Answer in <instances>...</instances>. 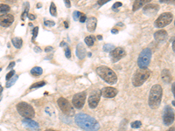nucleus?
Segmentation results:
<instances>
[{
  "label": "nucleus",
  "mask_w": 175,
  "mask_h": 131,
  "mask_svg": "<svg viewBox=\"0 0 175 131\" xmlns=\"http://www.w3.org/2000/svg\"><path fill=\"white\" fill-rule=\"evenodd\" d=\"M75 122L78 126L86 131H98L100 124L93 117L84 113H79L75 117Z\"/></svg>",
  "instance_id": "f257e3e1"
},
{
  "label": "nucleus",
  "mask_w": 175,
  "mask_h": 131,
  "mask_svg": "<svg viewBox=\"0 0 175 131\" xmlns=\"http://www.w3.org/2000/svg\"><path fill=\"white\" fill-rule=\"evenodd\" d=\"M162 94H163V90L160 85L156 84L151 88L150 94H149V100H148V104L151 109H156L160 106Z\"/></svg>",
  "instance_id": "f03ea898"
},
{
  "label": "nucleus",
  "mask_w": 175,
  "mask_h": 131,
  "mask_svg": "<svg viewBox=\"0 0 175 131\" xmlns=\"http://www.w3.org/2000/svg\"><path fill=\"white\" fill-rule=\"evenodd\" d=\"M97 75L107 83L113 85L117 83V76L114 73V71L110 68H109L106 66H101L97 68Z\"/></svg>",
  "instance_id": "7ed1b4c3"
},
{
  "label": "nucleus",
  "mask_w": 175,
  "mask_h": 131,
  "mask_svg": "<svg viewBox=\"0 0 175 131\" xmlns=\"http://www.w3.org/2000/svg\"><path fill=\"white\" fill-rule=\"evenodd\" d=\"M151 71L148 68H139L132 77V84L134 87L142 86L149 78Z\"/></svg>",
  "instance_id": "20e7f679"
},
{
  "label": "nucleus",
  "mask_w": 175,
  "mask_h": 131,
  "mask_svg": "<svg viewBox=\"0 0 175 131\" xmlns=\"http://www.w3.org/2000/svg\"><path fill=\"white\" fill-rule=\"evenodd\" d=\"M17 110L20 113V115L25 118L32 119L35 115V111L33 108L26 102H20L17 105Z\"/></svg>",
  "instance_id": "39448f33"
},
{
  "label": "nucleus",
  "mask_w": 175,
  "mask_h": 131,
  "mask_svg": "<svg viewBox=\"0 0 175 131\" xmlns=\"http://www.w3.org/2000/svg\"><path fill=\"white\" fill-rule=\"evenodd\" d=\"M152 59V51L150 48L144 49L139 54L137 59V65L140 68H147L151 62Z\"/></svg>",
  "instance_id": "423d86ee"
},
{
  "label": "nucleus",
  "mask_w": 175,
  "mask_h": 131,
  "mask_svg": "<svg viewBox=\"0 0 175 131\" xmlns=\"http://www.w3.org/2000/svg\"><path fill=\"white\" fill-rule=\"evenodd\" d=\"M173 19H174V16L172 13L165 12L156 19L155 26L158 28H163V27L168 25L169 24H171Z\"/></svg>",
  "instance_id": "0eeeda50"
},
{
  "label": "nucleus",
  "mask_w": 175,
  "mask_h": 131,
  "mask_svg": "<svg viewBox=\"0 0 175 131\" xmlns=\"http://www.w3.org/2000/svg\"><path fill=\"white\" fill-rule=\"evenodd\" d=\"M57 103H58L59 107L60 108L61 111L64 113L65 114L71 116V115H73L75 114L74 109L72 108V106L70 105L68 101L66 100L65 98H63V97L59 98L58 101H57Z\"/></svg>",
  "instance_id": "6e6552de"
},
{
  "label": "nucleus",
  "mask_w": 175,
  "mask_h": 131,
  "mask_svg": "<svg viewBox=\"0 0 175 131\" xmlns=\"http://www.w3.org/2000/svg\"><path fill=\"white\" fill-rule=\"evenodd\" d=\"M86 98H87L86 92H81V93L75 94L74 97H73V101H72L74 107L78 109L83 108V106L85 104Z\"/></svg>",
  "instance_id": "1a4fd4ad"
},
{
  "label": "nucleus",
  "mask_w": 175,
  "mask_h": 131,
  "mask_svg": "<svg viewBox=\"0 0 175 131\" xmlns=\"http://www.w3.org/2000/svg\"><path fill=\"white\" fill-rule=\"evenodd\" d=\"M163 121H164V124L166 126H170L174 121V111L169 106H166L165 108Z\"/></svg>",
  "instance_id": "9d476101"
},
{
  "label": "nucleus",
  "mask_w": 175,
  "mask_h": 131,
  "mask_svg": "<svg viewBox=\"0 0 175 131\" xmlns=\"http://www.w3.org/2000/svg\"><path fill=\"white\" fill-rule=\"evenodd\" d=\"M100 99H101V91L100 90L93 91L89 95V99H88L89 108L90 109H96L97 107Z\"/></svg>",
  "instance_id": "9b49d317"
},
{
  "label": "nucleus",
  "mask_w": 175,
  "mask_h": 131,
  "mask_svg": "<svg viewBox=\"0 0 175 131\" xmlns=\"http://www.w3.org/2000/svg\"><path fill=\"white\" fill-rule=\"evenodd\" d=\"M125 55V51L123 48L122 47H117L114 48L111 52H110V56L112 59L113 62H117L119 61Z\"/></svg>",
  "instance_id": "f8f14e48"
},
{
  "label": "nucleus",
  "mask_w": 175,
  "mask_h": 131,
  "mask_svg": "<svg viewBox=\"0 0 175 131\" xmlns=\"http://www.w3.org/2000/svg\"><path fill=\"white\" fill-rule=\"evenodd\" d=\"M14 21V17L12 14L0 15V25L3 27H9Z\"/></svg>",
  "instance_id": "ddd939ff"
},
{
  "label": "nucleus",
  "mask_w": 175,
  "mask_h": 131,
  "mask_svg": "<svg viewBox=\"0 0 175 131\" xmlns=\"http://www.w3.org/2000/svg\"><path fill=\"white\" fill-rule=\"evenodd\" d=\"M159 11V6L155 4H149L144 7V13L147 16H152L156 14Z\"/></svg>",
  "instance_id": "4468645a"
},
{
  "label": "nucleus",
  "mask_w": 175,
  "mask_h": 131,
  "mask_svg": "<svg viewBox=\"0 0 175 131\" xmlns=\"http://www.w3.org/2000/svg\"><path fill=\"white\" fill-rule=\"evenodd\" d=\"M118 93V90L114 88H104L101 90V95L105 98H113Z\"/></svg>",
  "instance_id": "2eb2a0df"
},
{
  "label": "nucleus",
  "mask_w": 175,
  "mask_h": 131,
  "mask_svg": "<svg viewBox=\"0 0 175 131\" xmlns=\"http://www.w3.org/2000/svg\"><path fill=\"white\" fill-rule=\"evenodd\" d=\"M86 23H87V29H88L89 32L92 33L96 30L97 25V19H96L95 17L89 18L88 20L86 21Z\"/></svg>",
  "instance_id": "dca6fc26"
},
{
  "label": "nucleus",
  "mask_w": 175,
  "mask_h": 131,
  "mask_svg": "<svg viewBox=\"0 0 175 131\" xmlns=\"http://www.w3.org/2000/svg\"><path fill=\"white\" fill-rule=\"evenodd\" d=\"M23 124L25 126V127H27V128H29V129H33V130H38L39 129V123L37 122H35V121H33V120H32V119H29V118H25L24 120H23Z\"/></svg>",
  "instance_id": "f3484780"
},
{
  "label": "nucleus",
  "mask_w": 175,
  "mask_h": 131,
  "mask_svg": "<svg viewBox=\"0 0 175 131\" xmlns=\"http://www.w3.org/2000/svg\"><path fill=\"white\" fill-rule=\"evenodd\" d=\"M76 55L80 59H84L85 56H86V49L84 47V46L80 43L77 45V47H76Z\"/></svg>",
  "instance_id": "a211bd4d"
},
{
  "label": "nucleus",
  "mask_w": 175,
  "mask_h": 131,
  "mask_svg": "<svg viewBox=\"0 0 175 131\" xmlns=\"http://www.w3.org/2000/svg\"><path fill=\"white\" fill-rule=\"evenodd\" d=\"M154 38L158 41H163L167 38V33L165 30H159L154 33Z\"/></svg>",
  "instance_id": "6ab92c4d"
},
{
  "label": "nucleus",
  "mask_w": 175,
  "mask_h": 131,
  "mask_svg": "<svg viewBox=\"0 0 175 131\" xmlns=\"http://www.w3.org/2000/svg\"><path fill=\"white\" fill-rule=\"evenodd\" d=\"M151 2V0H135L134 4H133V7L132 10L133 12H136L138 9H140L141 7H143L145 4Z\"/></svg>",
  "instance_id": "aec40b11"
},
{
  "label": "nucleus",
  "mask_w": 175,
  "mask_h": 131,
  "mask_svg": "<svg viewBox=\"0 0 175 131\" xmlns=\"http://www.w3.org/2000/svg\"><path fill=\"white\" fill-rule=\"evenodd\" d=\"M162 80L165 82H166V83H169L172 80V75L170 74L169 70H167V69L163 70V72H162Z\"/></svg>",
  "instance_id": "412c9836"
},
{
  "label": "nucleus",
  "mask_w": 175,
  "mask_h": 131,
  "mask_svg": "<svg viewBox=\"0 0 175 131\" xmlns=\"http://www.w3.org/2000/svg\"><path fill=\"white\" fill-rule=\"evenodd\" d=\"M12 45L16 48H18V49L21 48V46L23 45V40H22L21 38H13L12 40Z\"/></svg>",
  "instance_id": "4be33fe9"
},
{
  "label": "nucleus",
  "mask_w": 175,
  "mask_h": 131,
  "mask_svg": "<svg viewBox=\"0 0 175 131\" xmlns=\"http://www.w3.org/2000/svg\"><path fill=\"white\" fill-rule=\"evenodd\" d=\"M43 73V69L39 67H35L31 70V74L33 76H40Z\"/></svg>",
  "instance_id": "5701e85b"
},
{
  "label": "nucleus",
  "mask_w": 175,
  "mask_h": 131,
  "mask_svg": "<svg viewBox=\"0 0 175 131\" xmlns=\"http://www.w3.org/2000/svg\"><path fill=\"white\" fill-rule=\"evenodd\" d=\"M95 39H96V38L94 37V36H88V37L85 38V43L89 46V47H91L93 45H94V42H95Z\"/></svg>",
  "instance_id": "b1692460"
},
{
  "label": "nucleus",
  "mask_w": 175,
  "mask_h": 131,
  "mask_svg": "<svg viewBox=\"0 0 175 131\" xmlns=\"http://www.w3.org/2000/svg\"><path fill=\"white\" fill-rule=\"evenodd\" d=\"M19 79V76L18 75H16V76H14L13 78H11L9 80H7V83H6V85H5V87L7 88H11L16 81H17V80Z\"/></svg>",
  "instance_id": "393cba45"
},
{
  "label": "nucleus",
  "mask_w": 175,
  "mask_h": 131,
  "mask_svg": "<svg viewBox=\"0 0 175 131\" xmlns=\"http://www.w3.org/2000/svg\"><path fill=\"white\" fill-rule=\"evenodd\" d=\"M10 11V6L8 4H0V14H4L5 12Z\"/></svg>",
  "instance_id": "a878e982"
},
{
  "label": "nucleus",
  "mask_w": 175,
  "mask_h": 131,
  "mask_svg": "<svg viewBox=\"0 0 175 131\" xmlns=\"http://www.w3.org/2000/svg\"><path fill=\"white\" fill-rule=\"evenodd\" d=\"M50 13L54 17H56L57 16V11H56V6H55L54 3H51V5H50Z\"/></svg>",
  "instance_id": "bb28decb"
},
{
  "label": "nucleus",
  "mask_w": 175,
  "mask_h": 131,
  "mask_svg": "<svg viewBox=\"0 0 175 131\" xmlns=\"http://www.w3.org/2000/svg\"><path fill=\"white\" fill-rule=\"evenodd\" d=\"M45 85H46V82L45 81H39V82H37V83L32 85L31 88H30V89L31 90L32 89H36V88H41V87H44Z\"/></svg>",
  "instance_id": "cd10ccee"
},
{
  "label": "nucleus",
  "mask_w": 175,
  "mask_h": 131,
  "mask_svg": "<svg viewBox=\"0 0 175 131\" xmlns=\"http://www.w3.org/2000/svg\"><path fill=\"white\" fill-rule=\"evenodd\" d=\"M114 48H116L113 45H109V44H107V45H104V46H103V51L104 52H111Z\"/></svg>",
  "instance_id": "c85d7f7f"
},
{
  "label": "nucleus",
  "mask_w": 175,
  "mask_h": 131,
  "mask_svg": "<svg viewBox=\"0 0 175 131\" xmlns=\"http://www.w3.org/2000/svg\"><path fill=\"white\" fill-rule=\"evenodd\" d=\"M141 126H142V123H141L140 121H135V122H133L131 124V127L132 129H139Z\"/></svg>",
  "instance_id": "c756f323"
},
{
  "label": "nucleus",
  "mask_w": 175,
  "mask_h": 131,
  "mask_svg": "<svg viewBox=\"0 0 175 131\" xmlns=\"http://www.w3.org/2000/svg\"><path fill=\"white\" fill-rule=\"evenodd\" d=\"M25 12L24 13L22 14V19H25V18L28 15V10H29V4L28 3H25Z\"/></svg>",
  "instance_id": "7c9ffc66"
},
{
  "label": "nucleus",
  "mask_w": 175,
  "mask_h": 131,
  "mask_svg": "<svg viewBox=\"0 0 175 131\" xmlns=\"http://www.w3.org/2000/svg\"><path fill=\"white\" fill-rule=\"evenodd\" d=\"M44 24H45L46 26H54L55 25V23L54 21H51V20H45Z\"/></svg>",
  "instance_id": "2f4dec72"
},
{
  "label": "nucleus",
  "mask_w": 175,
  "mask_h": 131,
  "mask_svg": "<svg viewBox=\"0 0 175 131\" xmlns=\"http://www.w3.org/2000/svg\"><path fill=\"white\" fill-rule=\"evenodd\" d=\"M38 32H39V27H38V26L34 27L33 30V38H35L37 37Z\"/></svg>",
  "instance_id": "473e14b6"
},
{
  "label": "nucleus",
  "mask_w": 175,
  "mask_h": 131,
  "mask_svg": "<svg viewBox=\"0 0 175 131\" xmlns=\"http://www.w3.org/2000/svg\"><path fill=\"white\" fill-rule=\"evenodd\" d=\"M80 15H81V12H75L74 14H73V18L76 21H78L79 20V18H80Z\"/></svg>",
  "instance_id": "72a5a7b5"
},
{
  "label": "nucleus",
  "mask_w": 175,
  "mask_h": 131,
  "mask_svg": "<svg viewBox=\"0 0 175 131\" xmlns=\"http://www.w3.org/2000/svg\"><path fill=\"white\" fill-rule=\"evenodd\" d=\"M86 19H87V17L85 16V14H83V13H81V15H80V18H79V20H80L81 23H84V22L86 21Z\"/></svg>",
  "instance_id": "f704fd0d"
},
{
  "label": "nucleus",
  "mask_w": 175,
  "mask_h": 131,
  "mask_svg": "<svg viewBox=\"0 0 175 131\" xmlns=\"http://www.w3.org/2000/svg\"><path fill=\"white\" fill-rule=\"evenodd\" d=\"M14 74H15V71H11L10 73H8V75H6V80H9L11 78H12V76L14 75Z\"/></svg>",
  "instance_id": "c9c22d12"
},
{
  "label": "nucleus",
  "mask_w": 175,
  "mask_h": 131,
  "mask_svg": "<svg viewBox=\"0 0 175 131\" xmlns=\"http://www.w3.org/2000/svg\"><path fill=\"white\" fill-rule=\"evenodd\" d=\"M120 6H122V3H120V2H117L116 4H113V6H112V9L114 10V11H116L118 7H120Z\"/></svg>",
  "instance_id": "e433bc0d"
},
{
  "label": "nucleus",
  "mask_w": 175,
  "mask_h": 131,
  "mask_svg": "<svg viewBox=\"0 0 175 131\" xmlns=\"http://www.w3.org/2000/svg\"><path fill=\"white\" fill-rule=\"evenodd\" d=\"M65 55L67 58H71V52H70V49L68 48V47H67L66 48V52H65Z\"/></svg>",
  "instance_id": "4c0bfd02"
},
{
  "label": "nucleus",
  "mask_w": 175,
  "mask_h": 131,
  "mask_svg": "<svg viewBox=\"0 0 175 131\" xmlns=\"http://www.w3.org/2000/svg\"><path fill=\"white\" fill-rule=\"evenodd\" d=\"M109 1H110V0H98L97 3L99 5H103V4H105L106 3H108Z\"/></svg>",
  "instance_id": "58836bf2"
},
{
  "label": "nucleus",
  "mask_w": 175,
  "mask_h": 131,
  "mask_svg": "<svg viewBox=\"0 0 175 131\" xmlns=\"http://www.w3.org/2000/svg\"><path fill=\"white\" fill-rule=\"evenodd\" d=\"M160 3H166V4H174V0H159Z\"/></svg>",
  "instance_id": "ea45409f"
},
{
  "label": "nucleus",
  "mask_w": 175,
  "mask_h": 131,
  "mask_svg": "<svg viewBox=\"0 0 175 131\" xmlns=\"http://www.w3.org/2000/svg\"><path fill=\"white\" fill-rule=\"evenodd\" d=\"M64 2H65V4H66V6H67L68 8H69V7L71 6L70 0H64Z\"/></svg>",
  "instance_id": "a19ab883"
},
{
  "label": "nucleus",
  "mask_w": 175,
  "mask_h": 131,
  "mask_svg": "<svg viewBox=\"0 0 175 131\" xmlns=\"http://www.w3.org/2000/svg\"><path fill=\"white\" fill-rule=\"evenodd\" d=\"M28 17H29V19H31V20H34V19H36L35 16L34 15H32V14H28Z\"/></svg>",
  "instance_id": "79ce46f5"
},
{
  "label": "nucleus",
  "mask_w": 175,
  "mask_h": 131,
  "mask_svg": "<svg viewBox=\"0 0 175 131\" xmlns=\"http://www.w3.org/2000/svg\"><path fill=\"white\" fill-rule=\"evenodd\" d=\"M15 66V62H12V63H10V65H9V67H8V69H10L11 67H13Z\"/></svg>",
  "instance_id": "37998d69"
},
{
  "label": "nucleus",
  "mask_w": 175,
  "mask_h": 131,
  "mask_svg": "<svg viewBox=\"0 0 175 131\" xmlns=\"http://www.w3.org/2000/svg\"><path fill=\"white\" fill-rule=\"evenodd\" d=\"M111 33H112L113 34H115V33L117 34V33H118V30H117V29H112V30H111Z\"/></svg>",
  "instance_id": "c03bdc74"
},
{
  "label": "nucleus",
  "mask_w": 175,
  "mask_h": 131,
  "mask_svg": "<svg viewBox=\"0 0 175 131\" xmlns=\"http://www.w3.org/2000/svg\"><path fill=\"white\" fill-rule=\"evenodd\" d=\"M52 50H53V47L48 46V47H46V50H45V51H46V52H48V51H52Z\"/></svg>",
  "instance_id": "a18cd8bd"
},
{
  "label": "nucleus",
  "mask_w": 175,
  "mask_h": 131,
  "mask_svg": "<svg viewBox=\"0 0 175 131\" xmlns=\"http://www.w3.org/2000/svg\"><path fill=\"white\" fill-rule=\"evenodd\" d=\"M2 91H3V87L0 85V95H1V94H2Z\"/></svg>",
  "instance_id": "49530a36"
},
{
  "label": "nucleus",
  "mask_w": 175,
  "mask_h": 131,
  "mask_svg": "<svg viewBox=\"0 0 175 131\" xmlns=\"http://www.w3.org/2000/svg\"><path fill=\"white\" fill-rule=\"evenodd\" d=\"M173 94L174 95V83L173 84Z\"/></svg>",
  "instance_id": "de8ad7c7"
},
{
  "label": "nucleus",
  "mask_w": 175,
  "mask_h": 131,
  "mask_svg": "<svg viewBox=\"0 0 175 131\" xmlns=\"http://www.w3.org/2000/svg\"><path fill=\"white\" fill-rule=\"evenodd\" d=\"M45 131H57V130H52V129H48V130H46Z\"/></svg>",
  "instance_id": "09e8293b"
},
{
  "label": "nucleus",
  "mask_w": 175,
  "mask_h": 131,
  "mask_svg": "<svg viewBox=\"0 0 175 131\" xmlns=\"http://www.w3.org/2000/svg\"><path fill=\"white\" fill-rule=\"evenodd\" d=\"M64 24H65V27H67V28H68V23H67V22H64Z\"/></svg>",
  "instance_id": "8fccbe9b"
},
{
  "label": "nucleus",
  "mask_w": 175,
  "mask_h": 131,
  "mask_svg": "<svg viewBox=\"0 0 175 131\" xmlns=\"http://www.w3.org/2000/svg\"><path fill=\"white\" fill-rule=\"evenodd\" d=\"M97 38H98V39H100V40H101V39H102V37L101 35H98Z\"/></svg>",
  "instance_id": "3c124183"
},
{
  "label": "nucleus",
  "mask_w": 175,
  "mask_h": 131,
  "mask_svg": "<svg viewBox=\"0 0 175 131\" xmlns=\"http://www.w3.org/2000/svg\"><path fill=\"white\" fill-rule=\"evenodd\" d=\"M167 131H174V128H171V129H169Z\"/></svg>",
  "instance_id": "603ef678"
},
{
  "label": "nucleus",
  "mask_w": 175,
  "mask_h": 131,
  "mask_svg": "<svg viewBox=\"0 0 175 131\" xmlns=\"http://www.w3.org/2000/svg\"><path fill=\"white\" fill-rule=\"evenodd\" d=\"M35 50H37V51H39V52L41 51V50H40V48H38V47H36V48H35ZM39 52H38V53H39Z\"/></svg>",
  "instance_id": "864d4df0"
},
{
  "label": "nucleus",
  "mask_w": 175,
  "mask_h": 131,
  "mask_svg": "<svg viewBox=\"0 0 175 131\" xmlns=\"http://www.w3.org/2000/svg\"><path fill=\"white\" fill-rule=\"evenodd\" d=\"M37 7H41V4H37Z\"/></svg>",
  "instance_id": "5fc2aeb1"
},
{
  "label": "nucleus",
  "mask_w": 175,
  "mask_h": 131,
  "mask_svg": "<svg viewBox=\"0 0 175 131\" xmlns=\"http://www.w3.org/2000/svg\"><path fill=\"white\" fill-rule=\"evenodd\" d=\"M1 70H2V69H1V68H0V71H1Z\"/></svg>",
  "instance_id": "6e6d98bb"
}]
</instances>
